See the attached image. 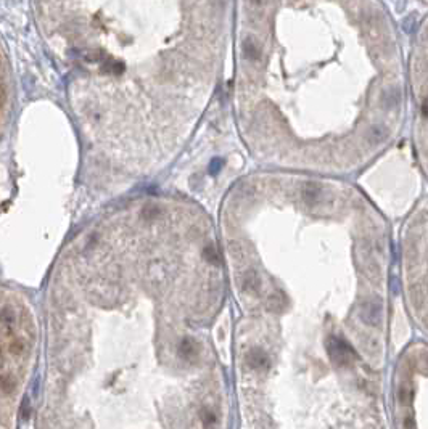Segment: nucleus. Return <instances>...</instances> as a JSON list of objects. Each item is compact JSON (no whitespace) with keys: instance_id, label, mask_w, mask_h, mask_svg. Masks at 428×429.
I'll list each match as a JSON object with an SVG mask.
<instances>
[{"instance_id":"obj_1","label":"nucleus","mask_w":428,"mask_h":429,"mask_svg":"<svg viewBox=\"0 0 428 429\" xmlns=\"http://www.w3.org/2000/svg\"><path fill=\"white\" fill-rule=\"evenodd\" d=\"M232 113L261 169L346 179L398 142L409 82L383 0H232Z\"/></svg>"},{"instance_id":"obj_2","label":"nucleus","mask_w":428,"mask_h":429,"mask_svg":"<svg viewBox=\"0 0 428 429\" xmlns=\"http://www.w3.org/2000/svg\"><path fill=\"white\" fill-rule=\"evenodd\" d=\"M90 236L124 323L122 365L110 381L122 429H230L216 339L230 294L209 212L187 196L142 193Z\"/></svg>"},{"instance_id":"obj_3","label":"nucleus","mask_w":428,"mask_h":429,"mask_svg":"<svg viewBox=\"0 0 428 429\" xmlns=\"http://www.w3.org/2000/svg\"><path fill=\"white\" fill-rule=\"evenodd\" d=\"M63 29L98 162L124 185L160 176L218 92L232 0H64Z\"/></svg>"},{"instance_id":"obj_4","label":"nucleus","mask_w":428,"mask_h":429,"mask_svg":"<svg viewBox=\"0 0 428 429\" xmlns=\"http://www.w3.org/2000/svg\"><path fill=\"white\" fill-rule=\"evenodd\" d=\"M428 349L417 339L402 349L390 381L391 429H426Z\"/></svg>"},{"instance_id":"obj_5","label":"nucleus","mask_w":428,"mask_h":429,"mask_svg":"<svg viewBox=\"0 0 428 429\" xmlns=\"http://www.w3.org/2000/svg\"><path fill=\"white\" fill-rule=\"evenodd\" d=\"M426 198L409 214L401 230V282L414 325L426 333Z\"/></svg>"},{"instance_id":"obj_6","label":"nucleus","mask_w":428,"mask_h":429,"mask_svg":"<svg viewBox=\"0 0 428 429\" xmlns=\"http://www.w3.org/2000/svg\"><path fill=\"white\" fill-rule=\"evenodd\" d=\"M426 68H428V34H426V20L422 21L420 28L417 31V37L414 40L412 52L407 64V82L409 92L414 97L415 108V126H414V140L417 158L420 159V167L423 174L426 172Z\"/></svg>"},{"instance_id":"obj_7","label":"nucleus","mask_w":428,"mask_h":429,"mask_svg":"<svg viewBox=\"0 0 428 429\" xmlns=\"http://www.w3.org/2000/svg\"><path fill=\"white\" fill-rule=\"evenodd\" d=\"M16 323H18V315H16V310L10 304H5V306L0 307V334L8 337L12 336Z\"/></svg>"},{"instance_id":"obj_8","label":"nucleus","mask_w":428,"mask_h":429,"mask_svg":"<svg viewBox=\"0 0 428 429\" xmlns=\"http://www.w3.org/2000/svg\"><path fill=\"white\" fill-rule=\"evenodd\" d=\"M26 351V344H24L23 339H12L8 342V352L12 354L13 357H20Z\"/></svg>"},{"instance_id":"obj_9","label":"nucleus","mask_w":428,"mask_h":429,"mask_svg":"<svg viewBox=\"0 0 428 429\" xmlns=\"http://www.w3.org/2000/svg\"><path fill=\"white\" fill-rule=\"evenodd\" d=\"M15 386L16 384H15L12 376H7V375L0 376V392H2V394H5V395L12 394L15 391Z\"/></svg>"},{"instance_id":"obj_10","label":"nucleus","mask_w":428,"mask_h":429,"mask_svg":"<svg viewBox=\"0 0 428 429\" xmlns=\"http://www.w3.org/2000/svg\"><path fill=\"white\" fill-rule=\"evenodd\" d=\"M7 98H8V94H7V87L4 85V82L0 80V108L7 103Z\"/></svg>"}]
</instances>
